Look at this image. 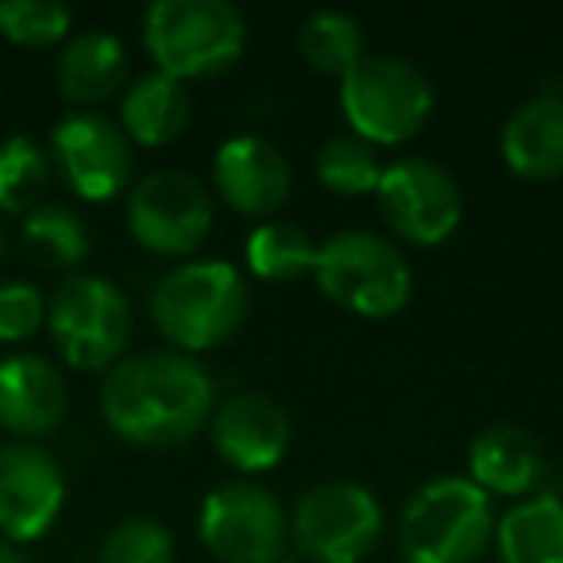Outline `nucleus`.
Here are the masks:
<instances>
[{
	"instance_id": "nucleus-26",
	"label": "nucleus",
	"mask_w": 563,
	"mask_h": 563,
	"mask_svg": "<svg viewBox=\"0 0 563 563\" xmlns=\"http://www.w3.org/2000/svg\"><path fill=\"white\" fill-rule=\"evenodd\" d=\"M51 181V163L43 147L27 135H12L0 143V209L32 212Z\"/></svg>"
},
{
	"instance_id": "nucleus-13",
	"label": "nucleus",
	"mask_w": 563,
	"mask_h": 563,
	"mask_svg": "<svg viewBox=\"0 0 563 563\" xmlns=\"http://www.w3.org/2000/svg\"><path fill=\"white\" fill-rule=\"evenodd\" d=\"M66 181L86 201H109L132 178V140L97 112H74L51 135Z\"/></svg>"
},
{
	"instance_id": "nucleus-15",
	"label": "nucleus",
	"mask_w": 563,
	"mask_h": 563,
	"mask_svg": "<svg viewBox=\"0 0 563 563\" xmlns=\"http://www.w3.org/2000/svg\"><path fill=\"white\" fill-rule=\"evenodd\" d=\"M217 194L243 217H274L294 194V166L263 135H235L212 158Z\"/></svg>"
},
{
	"instance_id": "nucleus-16",
	"label": "nucleus",
	"mask_w": 563,
	"mask_h": 563,
	"mask_svg": "<svg viewBox=\"0 0 563 563\" xmlns=\"http://www.w3.org/2000/svg\"><path fill=\"white\" fill-rule=\"evenodd\" d=\"M66 413L63 371L47 355L20 352L0 360V424L16 437H43Z\"/></svg>"
},
{
	"instance_id": "nucleus-9",
	"label": "nucleus",
	"mask_w": 563,
	"mask_h": 563,
	"mask_svg": "<svg viewBox=\"0 0 563 563\" xmlns=\"http://www.w3.org/2000/svg\"><path fill=\"white\" fill-rule=\"evenodd\" d=\"M197 532L220 563H282L290 521L271 490L255 483H224L205 494Z\"/></svg>"
},
{
	"instance_id": "nucleus-3",
	"label": "nucleus",
	"mask_w": 563,
	"mask_h": 563,
	"mask_svg": "<svg viewBox=\"0 0 563 563\" xmlns=\"http://www.w3.org/2000/svg\"><path fill=\"white\" fill-rule=\"evenodd\" d=\"M494 501L471 478L448 475L424 483L406 501L398 548L406 563H478L494 544Z\"/></svg>"
},
{
	"instance_id": "nucleus-6",
	"label": "nucleus",
	"mask_w": 563,
	"mask_h": 563,
	"mask_svg": "<svg viewBox=\"0 0 563 563\" xmlns=\"http://www.w3.org/2000/svg\"><path fill=\"white\" fill-rule=\"evenodd\" d=\"M432 81L398 55H363L340 78V112L371 147H398L429 124Z\"/></svg>"
},
{
	"instance_id": "nucleus-2",
	"label": "nucleus",
	"mask_w": 563,
	"mask_h": 563,
	"mask_svg": "<svg viewBox=\"0 0 563 563\" xmlns=\"http://www.w3.org/2000/svg\"><path fill=\"white\" fill-rule=\"evenodd\" d=\"M247 282L224 258H194L166 274L151 294L158 332L181 355L209 352L232 340L247 317Z\"/></svg>"
},
{
	"instance_id": "nucleus-21",
	"label": "nucleus",
	"mask_w": 563,
	"mask_h": 563,
	"mask_svg": "<svg viewBox=\"0 0 563 563\" xmlns=\"http://www.w3.org/2000/svg\"><path fill=\"white\" fill-rule=\"evenodd\" d=\"M128 51L112 32H81L58 55V89L78 104H101L124 86Z\"/></svg>"
},
{
	"instance_id": "nucleus-19",
	"label": "nucleus",
	"mask_w": 563,
	"mask_h": 563,
	"mask_svg": "<svg viewBox=\"0 0 563 563\" xmlns=\"http://www.w3.org/2000/svg\"><path fill=\"white\" fill-rule=\"evenodd\" d=\"M194 120V97L186 81L170 78L163 70H151L128 86L120 101V124L132 143L143 147H166L174 143Z\"/></svg>"
},
{
	"instance_id": "nucleus-32",
	"label": "nucleus",
	"mask_w": 563,
	"mask_h": 563,
	"mask_svg": "<svg viewBox=\"0 0 563 563\" xmlns=\"http://www.w3.org/2000/svg\"><path fill=\"white\" fill-rule=\"evenodd\" d=\"M282 563H294V560H282Z\"/></svg>"
},
{
	"instance_id": "nucleus-30",
	"label": "nucleus",
	"mask_w": 563,
	"mask_h": 563,
	"mask_svg": "<svg viewBox=\"0 0 563 563\" xmlns=\"http://www.w3.org/2000/svg\"><path fill=\"white\" fill-rule=\"evenodd\" d=\"M0 563H27V560L9 544V540H0Z\"/></svg>"
},
{
	"instance_id": "nucleus-7",
	"label": "nucleus",
	"mask_w": 563,
	"mask_h": 563,
	"mask_svg": "<svg viewBox=\"0 0 563 563\" xmlns=\"http://www.w3.org/2000/svg\"><path fill=\"white\" fill-rule=\"evenodd\" d=\"M47 324L70 367L104 371L117 367L132 340V306L109 278L74 274L51 298Z\"/></svg>"
},
{
	"instance_id": "nucleus-25",
	"label": "nucleus",
	"mask_w": 563,
	"mask_h": 563,
	"mask_svg": "<svg viewBox=\"0 0 563 563\" xmlns=\"http://www.w3.org/2000/svg\"><path fill=\"white\" fill-rule=\"evenodd\" d=\"M24 243L43 266H78L89 255V232L78 212L63 205H40L24 220Z\"/></svg>"
},
{
	"instance_id": "nucleus-18",
	"label": "nucleus",
	"mask_w": 563,
	"mask_h": 563,
	"mask_svg": "<svg viewBox=\"0 0 563 563\" xmlns=\"http://www.w3.org/2000/svg\"><path fill=\"white\" fill-rule=\"evenodd\" d=\"M471 483L478 490L501 494V498H529L532 486L544 475V452H540L537 437L517 424H490L486 432H478L475 444L467 452Z\"/></svg>"
},
{
	"instance_id": "nucleus-31",
	"label": "nucleus",
	"mask_w": 563,
	"mask_h": 563,
	"mask_svg": "<svg viewBox=\"0 0 563 563\" xmlns=\"http://www.w3.org/2000/svg\"><path fill=\"white\" fill-rule=\"evenodd\" d=\"M0 247H4V232H0Z\"/></svg>"
},
{
	"instance_id": "nucleus-4",
	"label": "nucleus",
	"mask_w": 563,
	"mask_h": 563,
	"mask_svg": "<svg viewBox=\"0 0 563 563\" xmlns=\"http://www.w3.org/2000/svg\"><path fill=\"white\" fill-rule=\"evenodd\" d=\"M313 278L332 306L367 321L398 317L413 298V266L406 251L378 232H336L317 251Z\"/></svg>"
},
{
	"instance_id": "nucleus-14",
	"label": "nucleus",
	"mask_w": 563,
	"mask_h": 563,
	"mask_svg": "<svg viewBox=\"0 0 563 563\" xmlns=\"http://www.w3.org/2000/svg\"><path fill=\"white\" fill-rule=\"evenodd\" d=\"M290 413L266 394L243 390L212 409V444L220 460H228L235 471H247V475L274 471L282 455L290 452Z\"/></svg>"
},
{
	"instance_id": "nucleus-23",
	"label": "nucleus",
	"mask_w": 563,
	"mask_h": 563,
	"mask_svg": "<svg viewBox=\"0 0 563 563\" xmlns=\"http://www.w3.org/2000/svg\"><path fill=\"white\" fill-rule=\"evenodd\" d=\"M298 51L309 70L344 78L367 51H363V27L347 12H313L298 32Z\"/></svg>"
},
{
	"instance_id": "nucleus-27",
	"label": "nucleus",
	"mask_w": 563,
	"mask_h": 563,
	"mask_svg": "<svg viewBox=\"0 0 563 563\" xmlns=\"http://www.w3.org/2000/svg\"><path fill=\"white\" fill-rule=\"evenodd\" d=\"M74 16L58 0H4L0 4V32L20 47H51L63 43Z\"/></svg>"
},
{
	"instance_id": "nucleus-24",
	"label": "nucleus",
	"mask_w": 563,
	"mask_h": 563,
	"mask_svg": "<svg viewBox=\"0 0 563 563\" xmlns=\"http://www.w3.org/2000/svg\"><path fill=\"white\" fill-rule=\"evenodd\" d=\"M383 158L378 147L363 143L360 135H332L317 151V178L336 197H363L375 194L383 181Z\"/></svg>"
},
{
	"instance_id": "nucleus-11",
	"label": "nucleus",
	"mask_w": 563,
	"mask_h": 563,
	"mask_svg": "<svg viewBox=\"0 0 563 563\" xmlns=\"http://www.w3.org/2000/svg\"><path fill=\"white\" fill-rule=\"evenodd\" d=\"M386 224L413 247H437L460 228L463 197L455 178L432 158H398L375 189Z\"/></svg>"
},
{
	"instance_id": "nucleus-20",
	"label": "nucleus",
	"mask_w": 563,
	"mask_h": 563,
	"mask_svg": "<svg viewBox=\"0 0 563 563\" xmlns=\"http://www.w3.org/2000/svg\"><path fill=\"white\" fill-rule=\"evenodd\" d=\"M501 563H563V501L555 494L521 498L494 525Z\"/></svg>"
},
{
	"instance_id": "nucleus-12",
	"label": "nucleus",
	"mask_w": 563,
	"mask_h": 563,
	"mask_svg": "<svg viewBox=\"0 0 563 563\" xmlns=\"http://www.w3.org/2000/svg\"><path fill=\"white\" fill-rule=\"evenodd\" d=\"M66 501L63 467L40 444H0V537L35 540L55 525Z\"/></svg>"
},
{
	"instance_id": "nucleus-10",
	"label": "nucleus",
	"mask_w": 563,
	"mask_h": 563,
	"mask_svg": "<svg viewBox=\"0 0 563 563\" xmlns=\"http://www.w3.org/2000/svg\"><path fill=\"white\" fill-rule=\"evenodd\" d=\"M128 228L155 255H194L212 232V197L194 174L155 170L128 197Z\"/></svg>"
},
{
	"instance_id": "nucleus-17",
	"label": "nucleus",
	"mask_w": 563,
	"mask_h": 563,
	"mask_svg": "<svg viewBox=\"0 0 563 563\" xmlns=\"http://www.w3.org/2000/svg\"><path fill=\"white\" fill-rule=\"evenodd\" d=\"M501 158L517 178L552 181L563 174V97L537 93L509 112L501 128Z\"/></svg>"
},
{
	"instance_id": "nucleus-29",
	"label": "nucleus",
	"mask_w": 563,
	"mask_h": 563,
	"mask_svg": "<svg viewBox=\"0 0 563 563\" xmlns=\"http://www.w3.org/2000/svg\"><path fill=\"white\" fill-rule=\"evenodd\" d=\"M43 321H47V301L35 286H27V282H4L0 286V340L4 344L32 336Z\"/></svg>"
},
{
	"instance_id": "nucleus-1",
	"label": "nucleus",
	"mask_w": 563,
	"mask_h": 563,
	"mask_svg": "<svg viewBox=\"0 0 563 563\" xmlns=\"http://www.w3.org/2000/svg\"><path fill=\"white\" fill-rule=\"evenodd\" d=\"M217 386L209 371L181 352H140L109 367L101 413L120 440L140 448L186 444L212 421Z\"/></svg>"
},
{
	"instance_id": "nucleus-5",
	"label": "nucleus",
	"mask_w": 563,
	"mask_h": 563,
	"mask_svg": "<svg viewBox=\"0 0 563 563\" xmlns=\"http://www.w3.org/2000/svg\"><path fill=\"white\" fill-rule=\"evenodd\" d=\"M143 43L170 78H212L240 63L247 24L228 0H158L143 16Z\"/></svg>"
},
{
	"instance_id": "nucleus-22",
	"label": "nucleus",
	"mask_w": 563,
	"mask_h": 563,
	"mask_svg": "<svg viewBox=\"0 0 563 563\" xmlns=\"http://www.w3.org/2000/svg\"><path fill=\"white\" fill-rule=\"evenodd\" d=\"M321 243L294 220H263L247 235V266L263 282H294L313 274Z\"/></svg>"
},
{
	"instance_id": "nucleus-28",
	"label": "nucleus",
	"mask_w": 563,
	"mask_h": 563,
	"mask_svg": "<svg viewBox=\"0 0 563 563\" xmlns=\"http://www.w3.org/2000/svg\"><path fill=\"white\" fill-rule=\"evenodd\" d=\"M101 563H174V537L155 517H128L104 537Z\"/></svg>"
},
{
	"instance_id": "nucleus-8",
	"label": "nucleus",
	"mask_w": 563,
	"mask_h": 563,
	"mask_svg": "<svg viewBox=\"0 0 563 563\" xmlns=\"http://www.w3.org/2000/svg\"><path fill=\"white\" fill-rule=\"evenodd\" d=\"M290 537L313 563H363L383 537V506L360 483L313 486L294 506Z\"/></svg>"
}]
</instances>
